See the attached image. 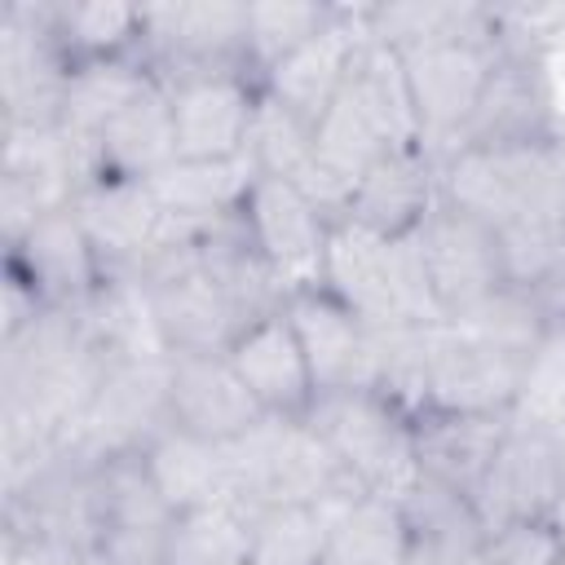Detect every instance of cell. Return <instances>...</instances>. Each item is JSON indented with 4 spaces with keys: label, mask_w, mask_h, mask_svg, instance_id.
Wrapping results in <instances>:
<instances>
[{
    "label": "cell",
    "mask_w": 565,
    "mask_h": 565,
    "mask_svg": "<svg viewBox=\"0 0 565 565\" xmlns=\"http://www.w3.org/2000/svg\"><path fill=\"white\" fill-rule=\"evenodd\" d=\"M221 450L230 468V494L252 512L274 503H344L366 494L309 419L265 415L252 433Z\"/></svg>",
    "instance_id": "1"
},
{
    "label": "cell",
    "mask_w": 565,
    "mask_h": 565,
    "mask_svg": "<svg viewBox=\"0 0 565 565\" xmlns=\"http://www.w3.org/2000/svg\"><path fill=\"white\" fill-rule=\"evenodd\" d=\"M322 287L340 296L366 327H437V300L415 247L406 238H380L353 221H335L322 256Z\"/></svg>",
    "instance_id": "2"
},
{
    "label": "cell",
    "mask_w": 565,
    "mask_h": 565,
    "mask_svg": "<svg viewBox=\"0 0 565 565\" xmlns=\"http://www.w3.org/2000/svg\"><path fill=\"white\" fill-rule=\"evenodd\" d=\"M309 424L327 437L344 472L375 499L402 503L424 477L415 455V419L371 388H344L318 397Z\"/></svg>",
    "instance_id": "3"
},
{
    "label": "cell",
    "mask_w": 565,
    "mask_h": 565,
    "mask_svg": "<svg viewBox=\"0 0 565 565\" xmlns=\"http://www.w3.org/2000/svg\"><path fill=\"white\" fill-rule=\"evenodd\" d=\"M411 106L419 119V146L441 159L468 128L472 110L481 106V93L499 62V31L494 35H455V40H428L415 49H397Z\"/></svg>",
    "instance_id": "4"
},
{
    "label": "cell",
    "mask_w": 565,
    "mask_h": 565,
    "mask_svg": "<svg viewBox=\"0 0 565 565\" xmlns=\"http://www.w3.org/2000/svg\"><path fill=\"white\" fill-rule=\"evenodd\" d=\"M141 57L163 84L212 75V71H252L247 62V4L194 0V4H141Z\"/></svg>",
    "instance_id": "5"
},
{
    "label": "cell",
    "mask_w": 565,
    "mask_h": 565,
    "mask_svg": "<svg viewBox=\"0 0 565 565\" xmlns=\"http://www.w3.org/2000/svg\"><path fill=\"white\" fill-rule=\"evenodd\" d=\"M415 247H419L441 322H459L499 287H508L494 225L468 216L446 199H437V207L415 230Z\"/></svg>",
    "instance_id": "6"
},
{
    "label": "cell",
    "mask_w": 565,
    "mask_h": 565,
    "mask_svg": "<svg viewBox=\"0 0 565 565\" xmlns=\"http://www.w3.org/2000/svg\"><path fill=\"white\" fill-rule=\"evenodd\" d=\"M472 508L490 530L508 521H561L565 516V437L539 424H508V437L472 494Z\"/></svg>",
    "instance_id": "7"
},
{
    "label": "cell",
    "mask_w": 565,
    "mask_h": 565,
    "mask_svg": "<svg viewBox=\"0 0 565 565\" xmlns=\"http://www.w3.org/2000/svg\"><path fill=\"white\" fill-rule=\"evenodd\" d=\"M168 424V358H110L84 411L75 450L115 459L141 450Z\"/></svg>",
    "instance_id": "8"
},
{
    "label": "cell",
    "mask_w": 565,
    "mask_h": 565,
    "mask_svg": "<svg viewBox=\"0 0 565 565\" xmlns=\"http://www.w3.org/2000/svg\"><path fill=\"white\" fill-rule=\"evenodd\" d=\"M238 212H243L252 243L260 247L265 265L274 269L287 296L322 282V256H327V238L335 221L300 185L256 172Z\"/></svg>",
    "instance_id": "9"
},
{
    "label": "cell",
    "mask_w": 565,
    "mask_h": 565,
    "mask_svg": "<svg viewBox=\"0 0 565 565\" xmlns=\"http://www.w3.org/2000/svg\"><path fill=\"white\" fill-rule=\"evenodd\" d=\"M525 362L455 322H437L428 335V411L512 415Z\"/></svg>",
    "instance_id": "10"
},
{
    "label": "cell",
    "mask_w": 565,
    "mask_h": 565,
    "mask_svg": "<svg viewBox=\"0 0 565 565\" xmlns=\"http://www.w3.org/2000/svg\"><path fill=\"white\" fill-rule=\"evenodd\" d=\"M97 565H163V543L177 516L159 499L141 450L97 463Z\"/></svg>",
    "instance_id": "11"
},
{
    "label": "cell",
    "mask_w": 565,
    "mask_h": 565,
    "mask_svg": "<svg viewBox=\"0 0 565 565\" xmlns=\"http://www.w3.org/2000/svg\"><path fill=\"white\" fill-rule=\"evenodd\" d=\"M177 159H238L247 154L260 79L247 71H212L168 84Z\"/></svg>",
    "instance_id": "12"
},
{
    "label": "cell",
    "mask_w": 565,
    "mask_h": 565,
    "mask_svg": "<svg viewBox=\"0 0 565 565\" xmlns=\"http://www.w3.org/2000/svg\"><path fill=\"white\" fill-rule=\"evenodd\" d=\"M318 397L344 393V388H366L371 384V353H375V327H366L340 296H331L322 282L291 291L282 305Z\"/></svg>",
    "instance_id": "13"
},
{
    "label": "cell",
    "mask_w": 565,
    "mask_h": 565,
    "mask_svg": "<svg viewBox=\"0 0 565 565\" xmlns=\"http://www.w3.org/2000/svg\"><path fill=\"white\" fill-rule=\"evenodd\" d=\"M265 419L260 402L230 366L225 353H172L168 358V424L230 446Z\"/></svg>",
    "instance_id": "14"
},
{
    "label": "cell",
    "mask_w": 565,
    "mask_h": 565,
    "mask_svg": "<svg viewBox=\"0 0 565 565\" xmlns=\"http://www.w3.org/2000/svg\"><path fill=\"white\" fill-rule=\"evenodd\" d=\"M552 137H561V124H556L552 79L543 71V57L499 49V62L481 93V106L472 110L463 137L450 150H459V146H534V141H552Z\"/></svg>",
    "instance_id": "15"
},
{
    "label": "cell",
    "mask_w": 565,
    "mask_h": 565,
    "mask_svg": "<svg viewBox=\"0 0 565 565\" xmlns=\"http://www.w3.org/2000/svg\"><path fill=\"white\" fill-rule=\"evenodd\" d=\"M141 287L150 291L154 327L168 353H225L234 335L247 327L238 305L225 296V287L199 265V247L190 260L154 274Z\"/></svg>",
    "instance_id": "16"
},
{
    "label": "cell",
    "mask_w": 565,
    "mask_h": 565,
    "mask_svg": "<svg viewBox=\"0 0 565 565\" xmlns=\"http://www.w3.org/2000/svg\"><path fill=\"white\" fill-rule=\"evenodd\" d=\"M75 216L93 243V252L102 256L106 274H137L146 265V256L159 247L168 216L154 203L146 181H128V177H97L75 194Z\"/></svg>",
    "instance_id": "17"
},
{
    "label": "cell",
    "mask_w": 565,
    "mask_h": 565,
    "mask_svg": "<svg viewBox=\"0 0 565 565\" xmlns=\"http://www.w3.org/2000/svg\"><path fill=\"white\" fill-rule=\"evenodd\" d=\"M4 256H9V269H18L31 282V291L53 309H84L93 291L106 282L102 256L93 252L75 207L44 212L35 230Z\"/></svg>",
    "instance_id": "18"
},
{
    "label": "cell",
    "mask_w": 565,
    "mask_h": 565,
    "mask_svg": "<svg viewBox=\"0 0 565 565\" xmlns=\"http://www.w3.org/2000/svg\"><path fill=\"white\" fill-rule=\"evenodd\" d=\"M362 35H366V4H358V9L340 4V13L318 35H309L300 49H291L282 62H274L260 75V88L274 102H282L287 110H296L300 119L318 124L327 115V106L335 102Z\"/></svg>",
    "instance_id": "19"
},
{
    "label": "cell",
    "mask_w": 565,
    "mask_h": 565,
    "mask_svg": "<svg viewBox=\"0 0 565 565\" xmlns=\"http://www.w3.org/2000/svg\"><path fill=\"white\" fill-rule=\"evenodd\" d=\"M230 366L243 375V384L252 388V397L260 402L265 415L278 419H309L318 388L305 362V349L287 322V313H265L256 322H247L234 344L225 349Z\"/></svg>",
    "instance_id": "20"
},
{
    "label": "cell",
    "mask_w": 565,
    "mask_h": 565,
    "mask_svg": "<svg viewBox=\"0 0 565 565\" xmlns=\"http://www.w3.org/2000/svg\"><path fill=\"white\" fill-rule=\"evenodd\" d=\"M437 199V159L424 146H402L362 172L340 221H353L380 238H406L424 225Z\"/></svg>",
    "instance_id": "21"
},
{
    "label": "cell",
    "mask_w": 565,
    "mask_h": 565,
    "mask_svg": "<svg viewBox=\"0 0 565 565\" xmlns=\"http://www.w3.org/2000/svg\"><path fill=\"white\" fill-rule=\"evenodd\" d=\"M512 415H450V411H424L415 419V455L419 472L459 490L477 494L503 437H508Z\"/></svg>",
    "instance_id": "22"
},
{
    "label": "cell",
    "mask_w": 565,
    "mask_h": 565,
    "mask_svg": "<svg viewBox=\"0 0 565 565\" xmlns=\"http://www.w3.org/2000/svg\"><path fill=\"white\" fill-rule=\"evenodd\" d=\"M349 110H358L380 137L388 150H402V146H419V119H415V106H411V88H406V71H402V53L384 40H375L371 31L362 35L353 62H349V75L335 93Z\"/></svg>",
    "instance_id": "23"
},
{
    "label": "cell",
    "mask_w": 565,
    "mask_h": 565,
    "mask_svg": "<svg viewBox=\"0 0 565 565\" xmlns=\"http://www.w3.org/2000/svg\"><path fill=\"white\" fill-rule=\"evenodd\" d=\"M177 159V128H172V93L154 79L132 106H124L97 132V177H128L150 181Z\"/></svg>",
    "instance_id": "24"
},
{
    "label": "cell",
    "mask_w": 565,
    "mask_h": 565,
    "mask_svg": "<svg viewBox=\"0 0 565 565\" xmlns=\"http://www.w3.org/2000/svg\"><path fill=\"white\" fill-rule=\"evenodd\" d=\"M141 463L159 490V499L172 508V516L207 508L216 499H230V468H225V450L177 428L163 424L146 446H141Z\"/></svg>",
    "instance_id": "25"
},
{
    "label": "cell",
    "mask_w": 565,
    "mask_h": 565,
    "mask_svg": "<svg viewBox=\"0 0 565 565\" xmlns=\"http://www.w3.org/2000/svg\"><path fill=\"white\" fill-rule=\"evenodd\" d=\"M424 565H477L486 552V525L468 494L419 477L415 490L397 503Z\"/></svg>",
    "instance_id": "26"
},
{
    "label": "cell",
    "mask_w": 565,
    "mask_h": 565,
    "mask_svg": "<svg viewBox=\"0 0 565 565\" xmlns=\"http://www.w3.org/2000/svg\"><path fill=\"white\" fill-rule=\"evenodd\" d=\"M252 181H256V163L238 154V159H172L146 185L163 207V216L207 225L238 212Z\"/></svg>",
    "instance_id": "27"
},
{
    "label": "cell",
    "mask_w": 565,
    "mask_h": 565,
    "mask_svg": "<svg viewBox=\"0 0 565 565\" xmlns=\"http://www.w3.org/2000/svg\"><path fill=\"white\" fill-rule=\"evenodd\" d=\"M159 75L150 71V62L141 53L132 57H106V62H79L66 75L62 88V128L97 141V132L124 110L132 106Z\"/></svg>",
    "instance_id": "28"
},
{
    "label": "cell",
    "mask_w": 565,
    "mask_h": 565,
    "mask_svg": "<svg viewBox=\"0 0 565 565\" xmlns=\"http://www.w3.org/2000/svg\"><path fill=\"white\" fill-rule=\"evenodd\" d=\"M322 565H415V543L397 503L353 494L331 516V543Z\"/></svg>",
    "instance_id": "29"
},
{
    "label": "cell",
    "mask_w": 565,
    "mask_h": 565,
    "mask_svg": "<svg viewBox=\"0 0 565 565\" xmlns=\"http://www.w3.org/2000/svg\"><path fill=\"white\" fill-rule=\"evenodd\" d=\"M252 547V508L216 499L207 508L181 512L163 543V565H247Z\"/></svg>",
    "instance_id": "30"
},
{
    "label": "cell",
    "mask_w": 565,
    "mask_h": 565,
    "mask_svg": "<svg viewBox=\"0 0 565 565\" xmlns=\"http://www.w3.org/2000/svg\"><path fill=\"white\" fill-rule=\"evenodd\" d=\"M340 503H274L252 512L247 565H322Z\"/></svg>",
    "instance_id": "31"
},
{
    "label": "cell",
    "mask_w": 565,
    "mask_h": 565,
    "mask_svg": "<svg viewBox=\"0 0 565 565\" xmlns=\"http://www.w3.org/2000/svg\"><path fill=\"white\" fill-rule=\"evenodd\" d=\"M141 4H57L53 35L71 66L79 62H106V57H132L141 53Z\"/></svg>",
    "instance_id": "32"
},
{
    "label": "cell",
    "mask_w": 565,
    "mask_h": 565,
    "mask_svg": "<svg viewBox=\"0 0 565 565\" xmlns=\"http://www.w3.org/2000/svg\"><path fill=\"white\" fill-rule=\"evenodd\" d=\"M335 13H340V4H322V0H260V4H247V62H252L256 79L274 62H282L291 49H300L309 35H318Z\"/></svg>",
    "instance_id": "33"
},
{
    "label": "cell",
    "mask_w": 565,
    "mask_h": 565,
    "mask_svg": "<svg viewBox=\"0 0 565 565\" xmlns=\"http://www.w3.org/2000/svg\"><path fill=\"white\" fill-rule=\"evenodd\" d=\"M247 159L256 163L260 177L296 181L313 163V124L300 119L296 110H287L282 102H274L260 88V102H256V115H252V132H247Z\"/></svg>",
    "instance_id": "34"
},
{
    "label": "cell",
    "mask_w": 565,
    "mask_h": 565,
    "mask_svg": "<svg viewBox=\"0 0 565 565\" xmlns=\"http://www.w3.org/2000/svg\"><path fill=\"white\" fill-rule=\"evenodd\" d=\"M455 327H463V331H472L477 340H486V344H494V349H508V353H516V358H530V353L539 349V340L552 331V322H547L539 296L525 291V287H512V282L499 287L490 300H481L472 313H463Z\"/></svg>",
    "instance_id": "35"
},
{
    "label": "cell",
    "mask_w": 565,
    "mask_h": 565,
    "mask_svg": "<svg viewBox=\"0 0 565 565\" xmlns=\"http://www.w3.org/2000/svg\"><path fill=\"white\" fill-rule=\"evenodd\" d=\"M499 234V256H503V278L512 287L539 291L561 265H565V225L547 212L516 216L494 230Z\"/></svg>",
    "instance_id": "36"
},
{
    "label": "cell",
    "mask_w": 565,
    "mask_h": 565,
    "mask_svg": "<svg viewBox=\"0 0 565 565\" xmlns=\"http://www.w3.org/2000/svg\"><path fill=\"white\" fill-rule=\"evenodd\" d=\"M512 419L539 424L565 437V327H552L530 353L516 402H512Z\"/></svg>",
    "instance_id": "37"
},
{
    "label": "cell",
    "mask_w": 565,
    "mask_h": 565,
    "mask_svg": "<svg viewBox=\"0 0 565 565\" xmlns=\"http://www.w3.org/2000/svg\"><path fill=\"white\" fill-rule=\"evenodd\" d=\"M561 561H565L561 521H508L486 534V552L477 565H561Z\"/></svg>",
    "instance_id": "38"
},
{
    "label": "cell",
    "mask_w": 565,
    "mask_h": 565,
    "mask_svg": "<svg viewBox=\"0 0 565 565\" xmlns=\"http://www.w3.org/2000/svg\"><path fill=\"white\" fill-rule=\"evenodd\" d=\"M539 296V305H543V313H547V322L552 327H565V265L534 291Z\"/></svg>",
    "instance_id": "39"
},
{
    "label": "cell",
    "mask_w": 565,
    "mask_h": 565,
    "mask_svg": "<svg viewBox=\"0 0 565 565\" xmlns=\"http://www.w3.org/2000/svg\"><path fill=\"white\" fill-rule=\"evenodd\" d=\"M57 565H93V561H57Z\"/></svg>",
    "instance_id": "40"
},
{
    "label": "cell",
    "mask_w": 565,
    "mask_h": 565,
    "mask_svg": "<svg viewBox=\"0 0 565 565\" xmlns=\"http://www.w3.org/2000/svg\"><path fill=\"white\" fill-rule=\"evenodd\" d=\"M415 565H424V561H419V556H415Z\"/></svg>",
    "instance_id": "41"
},
{
    "label": "cell",
    "mask_w": 565,
    "mask_h": 565,
    "mask_svg": "<svg viewBox=\"0 0 565 565\" xmlns=\"http://www.w3.org/2000/svg\"><path fill=\"white\" fill-rule=\"evenodd\" d=\"M561 565H565V561H561Z\"/></svg>",
    "instance_id": "42"
}]
</instances>
